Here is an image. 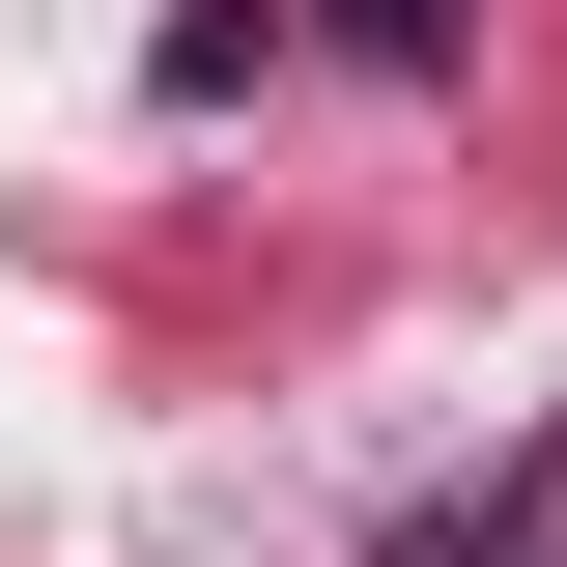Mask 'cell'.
<instances>
[{"label":"cell","instance_id":"obj_1","mask_svg":"<svg viewBox=\"0 0 567 567\" xmlns=\"http://www.w3.org/2000/svg\"><path fill=\"white\" fill-rule=\"evenodd\" d=\"M341 58H398V85H454V0H341Z\"/></svg>","mask_w":567,"mask_h":567}]
</instances>
